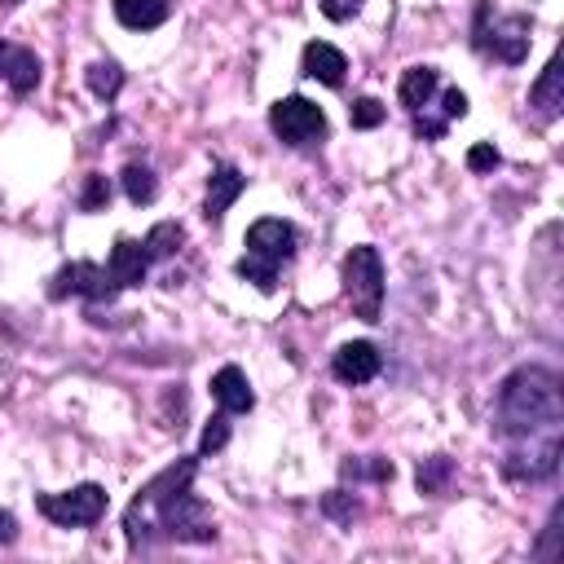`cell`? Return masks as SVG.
Instances as JSON below:
<instances>
[{
	"label": "cell",
	"mask_w": 564,
	"mask_h": 564,
	"mask_svg": "<svg viewBox=\"0 0 564 564\" xmlns=\"http://www.w3.org/2000/svg\"><path fill=\"white\" fill-rule=\"evenodd\" d=\"M564 388L551 366H516L498 388L494 432L511 445L502 471L511 480H546L560 467Z\"/></svg>",
	"instance_id": "cell-1"
},
{
	"label": "cell",
	"mask_w": 564,
	"mask_h": 564,
	"mask_svg": "<svg viewBox=\"0 0 564 564\" xmlns=\"http://www.w3.org/2000/svg\"><path fill=\"white\" fill-rule=\"evenodd\" d=\"M194 471H198V454L176 458L172 467H163L154 480H145L132 494V502L123 511L132 551H141L150 538H167V542H212L216 538L212 511L194 494Z\"/></svg>",
	"instance_id": "cell-2"
},
{
	"label": "cell",
	"mask_w": 564,
	"mask_h": 564,
	"mask_svg": "<svg viewBox=\"0 0 564 564\" xmlns=\"http://www.w3.org/2000/svg\"><path fill=\"white\" fill-rule=\"evenodd\" d=\"M471 44L476 53L494 57V62H524L529 53V13H498L489 0H476V18H471Z\"/></svg>",
	"instance_id": "cell-3"
},
{
	"label": "cell",
	"mask_w": 564,
	"mask_h": 564,
	"mask_svg": "<svg viewBox=\"0 0 564 564\" xmlns=\"http://www.w3.org/2000/svg\"><path fill=\"white\" fill-rule=\"evenodd\" d=\"M339 282H344V300H348L352 317H361V322L383 317V256H379V247H370V242L352 247L339 264Z\"/></svg>",
	"instance_id": "cell-4"
},
{
	"label": "cell",
	"mask_w": 564,
	"mask_h": 564,
	"mask_svg": "<svg viewBox=\"0 0 564 564\" xmlns=\"http://www.w3.org/2000/svg\"><path fill=\"white\" fill-rule=\"evenodd\" d=\"M106 489L97 480H84L75 489H62V494H40L35 507L44 520H53L57 529H84V524H97L106 516Z\"/></svg>",
	"instance_id": "cell-5"
},
{
	"label": "cell",
	"mask_w": 564,
	"mask_h": 564,
	"mask_svg": "<svg viewBox=\"0 0 564 564\" xmlns=\"http://www.w3.org/2000/svg\"><path fill=\"white\" fill-rule=\"evenodd\" d=\"M269 128H273V137L286 141V145H313V141L326 137V110H322L317 101L291 93V97H278V101L269 106Z\"/></svg>",
	"instance_id": "cell-6"
},
{
	"label": "cell",
	"mask_w": 564,
	"mask_h": 564,
	"mask_svg": "<svg viewBox=\"0 0 564 564\" xmlns=\"http://www.w3.org/2000/svg\"><path fill=\"white\" fill-rule=\"evenodd\" d=\"M70 295H79V300H88V304L97 308V304H110V300L119 295V286L110 282V269H106V264L70 260V264H62V269L48 278V300H70Z\"/></svg>",
	"instance_id": "cell-7"
},
{
	"label": "cell",
	"mask_w": 564,
	"mask_h": 564,
	"mask_svg": "<svg viewBox=\"0 0 564 564\" xmlns=\"http://www.w3.org/2000/svg\"><path fill=\"white\" fill-rule=\"evenodd\" d=\"M242 247H247V256H251L256 264L282 269V264L295 256V225L282 220V216H260V220L247 229Z\"/></svg>",
	"instance_id": "cell-8"
},
{
	"label": "cell",
	"mask_w": 564,
	"mask_h": 564,
	"mask_svg": "<svg viewBox=\"0 0 564 564\" xmlns=\"http://www.w3.org/2000/svg\"><path fill=\"white\" fill-rule=\"evenodd\" d=\"M379 370H383V352H379L370 339H348V344H339L335 357H330V375H335L339 383H370Z\"/></svg>",
	"instance_id": "cell-9"
},
{
	"label": "cell",
	"mask_w": 564,
	"mask_h": 564,
	"mask_svg": "<svg viewBox=\"0 0 564 564\" xmlns=\"http://www.w3.org/2000/svg\"><path fill=\"white\" fill-rule=\"evenodd\" d=\"M106 269H110V282H115L119 291H128V286H141V282H145V273H150V256H145V247H141L137 238L123 234V238H115Z\"/></svg>",
	"instance_id": "cell-10"
},
{
	"label": "cell",
	"mask_w": 564,
	"mask_h": 564,
	"mask_svg": "<svg viewBox=\"0 0 564 564\" xmlns=\"http://www.w3.org/2000/svg\"><path fill=\"white\" fill-rule=\"evenodd\" d=\"M247 189V176L234 167V163H220L212 176H207V198H203V216L212 220V225H220L225 220V212L238 203V194Z\"/></svg>",
	"instance_id": "cell-11"
},
{
	"label": "cell",
	"mask_w": 564,
	"mask_h": 564,
	"mask_svg": "<svg viewBox=\"0 0 564 564\" xmlns=\"http://www.w3.org/2000/svg\"><path fill=\"white\" fill-rule=\"evenodd\" d=\"M300 70L308 79L326 84V88H339L344 84V70H348V57L335 44H326V40H308L304 53H300Z\"/></svg>",
	"instance_id": "cell-12"
},
{
	"label": "cell",
	"mask_w": 564,
	"mask_h": 564,
	"mask_svg": "<svg viewBox=\"0 0 564 564\" xmlns=\"http://www.w3.org/2000/svg\"><path fill=\"white\" fill-rule=\"evenodd\" d=\"M207 388H212V401H216L225 414H247V410L256 405V392H251V383H247V375H242L238 366H220Z\"/></svg>",
	"instance_id": "cell-13"
},
{
	"label": "cell",
	"mask_w": 564,
	"mask_h": 564,
	"mask_svg": "<svg viewBox=\"0 0 564 564\" xmlns=\"http://www.w3.org/2000/svg\"><path fill=\"white\" fill-rule=\"evenodd\" d=\"M436 88H441V70L436 66H405L401 70V84H397V97H401V106L410 115H419V110L432 106Z\"/></svg>",
	"instance_id": "cell-14"
},
{
	"label": "cell",
	"mask_w": 564,
	"mask_h": 564,
	"mask_svg": "<svg viewBox=\"0 0 564 564\" xmlns=\"http://www.w3.org/2000/svg\"><path fill=\"white\" fill-rule=\"evenodd\" d=\"M110 9L128 31H154L172 18V0H110Z\"/></svg>",
	"instance_id": "cell-15"
},
{
	"label": "cell",
	"mask_w": 564,
	"mask_h": 564,
	"mask_svg": "<svg viewBox=\"0 0 564 564\" xmlns=\"http://www.w3.org/2000/svg\"><path fill=\"white\" fill-rule=\"evenodd\" d=\"M529 101L538 106L542 119H555V115H560V106H564V70H560V57H551V62L542 66L538 84L529 88Z\"/></svg>",
	"instance_id": "cell-16"
},
{
	"label": "cell",
	"mask_w": 564,
	"mask_h": 564,
	"mask_svg": "<svg viewBox=\"0 0 564 564\" xmlns=\"http://www.w3.org/2000/svg\"><path fill=\"white\" fill-rule=\"evenodd\" d=\"M13 93H31L40 84V57L22 44H9V62H4V75H0Z\"/></svg>",
	"instance_id": "cell-17"
},
{
	"label": "cell",
	"mask_w": 564,
	"mask_h": 564,
	"mask_svg": "<svg viewBox=\"0 0 564 564\" xmlns=\"http://www.w3.org/2000/svg\"><path fill=\"white\" fill-rule=\"evenodd\" d=\"M181 242H185V225H181V220H159V225H154V229L141 238V247H145L150 264H154V260L176 256V251H181Z\"/></svg>",
	"instance_id": "cell-18"
},
{
	"label": "cell",
	"mask_w": 564,
	"mask_h": 564,
	"mask_svg": "<svg viewBox=\"0 0 564 564\" xmlns=\"http://www.w3.org/2000/svg\"><path fill=\"white\" fill-rule=\"evenodd\" d=\"M119 185H123L128 203H137V207L154 203V194H159V181H154V172H150L145 163H128V167L119 172Z\"/></svg>",
	"instance_id": "cell-19"
},
{
	"label": "cell",
	"mask_w": 564,
	"mask_h": 564,
	"mask_svg": "<svg viewBox=\"0 0 564 564\" xmlns=\"http://www.w3.org/2000/svg\"><path fill=\"white\" fill-rule=\"evenodd\" d=\"M84 79H88V93L101 97V101H115L119 88H123V70H119V62H93V66L84 70Z\"/></svg>",
	"instance_id": "cell-20"
},
{
	"label": "cell",
	"mask_w": 564,
	"mask_h": 564,
	"mask_svg": "<svg viewBox=\"0 0 564 564\" xmlns=\"http://www.w3.org/2000/svg\"><path fill=\"white\" fill-rule=\"evenodd\" d=\"M229 445V414L220 410V414H212L207 423H203V436H198V458H207V454H216V449H225Z\"/></svg>",
	"instance_id": "cell-21"
},
{
	"label": "cell",
	"mask_w": 564,
	"mask_h": 564,
	"mask_svg": "<svg viewBox=\"0 0 564 564\" xmlns=\"http://www.w3.org/2000/svg\"><path fill=\"white\" fill-rule=\"evenodd\" d=\"M344 476H352V480H392V463L379 458V454H370V458H348V463H344Z\"/></svg>",
	"instance_id": "cell-22"
},
{
	"label": "cell",
	"mask_w": 564,
	"mask_h": 564,
	"mask_svg": "<svg viewBox=\"0 0 564 564\" xmlns=\"http://www.w3.org/2000/svg\"><path fill=\"white\" fill-rule=\"evenodd\" d=\"M449 471H454L449 458H441V454L436 458H423L419 463V494H441L445 480H449Z\"/></svg>",
	"instance_id": "cell-23"
},
{
	"label": "cell",
	"mask_w": 564,
	"mask_h": 564,
	"mask_svg": "<svg viewBox=\"0 0 564 564\" xmlns=\"http://www.w3.org/2000/svg\"><path fill=\"white\" fill-rule=\"evenodd\" d=\"M106 203H110V181L101 172H88L84 189H79V212H101Z\"/></svg>",
	"instance_id": "cell-24"
},
{
	"label": "cell",
	"mask_w": 564,
	"mask_h": 564,
	"mask_svg": "<svg viewBox=\"0 0 564 564\" xmlns=\"http://www.w3.org/2000/svg\"><path fill=\"white\" fill-rule=\"evenodd\" d=\"M388 119V110H383V101H375V97H357L352 106H348V123L352 128H379Z\"/></svg>",
	"instance_id": "cell-25"
},
{
	"label": "cell",
	"mask_w": 564,
	"mask_h": 564,
	"mask_svg": "<svg viewBox=\"0 0 564 564\" xmlns=\"http://www.w3.org/2000/svg\"><path fill=\"white\" fill-rule=\"evenodd\" d=\"M322 511H326L330 520H339V524H352V516H357L361 507H357V498H352V494H344V489H330V494L322 498Z\"/></svg>",
	"instance_id": "cell-26"
},
{
	"label": "cell",
	"mask_w": 564,
	"mask_h": 564,
	"mask_svg": "<svg viewBox=\"0 0 564 564\" xmlns=\"http://www.w3.org/2000/svg\"><path fill=\"white\" fill-rule=\"evenodd\" d=\"M498 163H502V154H498L489 141H476V145L467 150V167H471V172H494Z\"/></svg>",
	"instance_id": "cell-27"
},
{
	"label": "cell",
	"mask_w": 564,
	"mask_h": 564,
	"mask_svg": "<svg viewBox=\"0 0 564 564\" xmlns=\"http://www.w3.org/2000/svg\"><path fill=\"white\" fill-rule=\"evenodd\" d=\"M361 4H366V0H322V13H326L330 22H348V18L361 13Z\"/></svg>",
	"instance_id": "cell-28"
},
{
	"label": "cell",
	"mask_w": 564,
	"mask_h": 564,
	"mask_svg": "<svg viewBox=\"0 0 564 564\" xmlns=\"http://www.w3.org/2000/svg\"><path fill=\"white\" fill-rule=\"evenodd\" d=\"M463 115H467V97H463L458 88H445V97H441V119L454 123V119H463Z\"/></svg>",
	"instance_id": "cell-29"
},
{
	"label": "cell",
	"mask_w": 564,
	"mask_h": 564,
	"mask_svg": "<svg viewBox=\"0 0 564 564\" xmlns=\"http://www.w3.org/2000/svg\"><path fill=\"white\" fill-rule=\"evenodd\" d=\"M13 542H18V516L0 511V546H13Z\"/></svg>",
	"instance_id": "cell-30"
},
{
	"label": "cell",
	"mask_w": 564,
	"mask_h": 564,
	"mask_svg": "<svg viewBox=\"0 0 564 564\" xmlns=\"http://www.w3.org/2000/svg\"><path fill=\"white\" fill-rule=\"evenodd\" d=\"M4 62H9V44L0 40V75H4Z\"/></svg>",
	"instance_id": "cell-31"
}]
</instances>
